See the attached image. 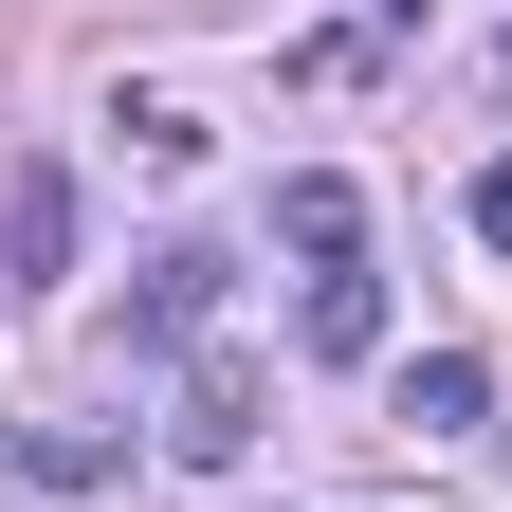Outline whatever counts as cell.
I'll return each instance as SVG.
<instances>
[{"label": "cell", "instance_id": "1", "mask_svg": "<svg viewBox=\"0 0 512 512\" xmlns=\"http://www.w3.org/2000/svg\"><path fill=\"white\" fill-rule=\"evenodd\" d=\"M256 403H275V384H256L238 348H202L183 403H165V458H183V476H238V458H256Z\"/></svg>", "mask_w": 512, "mask_h": 512}, {"label": "cell", "instance_id": "2", "mask_svg": "<svg viewBox=\"0 0 512 512\" xmlns=\"http://www.w3.org/2000/svg\"><path fill=\"white\" fill-rule=\"evenodd\" d=\"M0 275H19V293H55V275H74V165H55V147H19V165H0Z\"/></svg>", "mask_w": 512, "mask_h": 512}, {"label": "cell", "instance_id": "3", "mask_svg": "<svg viewBox=\"0 0 512 512\" xmlns=\"http://www.w3.org/2000/svg\"><path fill=\"white\" fill-rule=\"evenodd\" d=\"M220 275H238L220 238H165L147 275H128V348H183V330H202V311H220Z\"/></svg>", "mask_w": 512, "mask_h": 512}, {"label": "cell", "instance_id": "4", "mask_svg": "<svg viewBox=\"0 0 512 512\" xmlns=\"http://www.w3.org/2000/svg\"><path fill=\"white\" fill-rule=\"evenodd\" d=\"M275 238L311 256V275H348V256H366V183H348V165H293V183H275Z\"/></svg>", "mask_w": 512, "mask_h": 512}, {"label": "cell", "instance_id": "5", "mask_svg": "<svg viewBox=\"0 0 512 512\" xmlns=\"http://www.w3.org/2000/svg\"><path fill=\"white\" fill-rule=\"evenodd\" d=\"M293 348H311V366H366V348H384V275H366V256H348V275H311Z\"/></svg>", "mask_w": 512, "mask_h": 512}, {"label": "cell", "instance_id": "6", "mask_svg": "<svg viewBox=\"0 0 512 512\" xmlns=\"http://www.w3.org/2000/svg\"><path fill=\"white\" fill-rule=\"evenodd\" d=\"M403 421H421V439L494 421V366H476V348H421V366H403Z\"/></svg>", "mask_w": 512, "mask_h": 512}, {"label": "cell", "instance_id": "7", "mask_svg": "<svg viewBox=\"0 0 512 512\" xmlns=\"http://www.w3.org/2000/svg\"><path fill=\"white\" fill-rule=\"evenodd\" d=\"M19 476L37 494H92V476H128V439L110 421H19Z\"/></svg>", "mask_w": 512, "mask_h": 512}, {"label": "cell", "instance_id": "8", "mask_svg": "<svg viewBox=\"0 0 512 512\" xmlns=\"http://www.w3.org/2000/svg\"><path fill=\"white\" fill-rule=\"evenodd\" d=\"M458 220H476V238L512 256V165H476V202H458Z\"/></svg>", "mask_w": 512, "mask_h": 512}, {"label": "cell", "instance_id": "9", "mask_svg": "<svg viewBox=\"0 0 512 512\" xmlns=\"http://www.w3.org/2000/svg\"><path fill=\"white\" fill-rule=\"evenodd\" d=\"M421 19H439V0H366V37H421Z\"/></svg>", "mask_w": 512, "mask_h": 512}]
</instances>
